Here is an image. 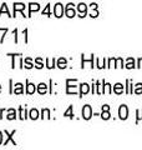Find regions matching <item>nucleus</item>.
<instances>
[{
	"label": "nucleus",
	"mask_w": 142,
	"mask_h": 150,
	"mask_svg": "<svg viewBox=\"0 0 142 150\" xmlns=\"http://www.w3.org/2000/svg\"><path fill=\"white\" fill-rule=\"evenodd\" d=\"M42 15H47L50 16V5H46V8L42 10Z\"/></svg>",
	"instance_id": "nucleus-28"
},
{
	"label": "nucleus",
	"mask_w": 142,
	"mask_h": 150,
	"mask_svg": "<svg viewBox=\"0 0 142 150\" xmlns=\"http://www.w3.org/2000/svg\"><path fill=\"white\" fill-rule=\"evenodd\" d=\"M135 93L136 94H142V84H137L136 88H135Z\"/></svg>",
	"instance_id": "nucleus-27"
},
{
	"label": "nucleus",
	"mask_w": 142,
	"mask_h": 150,
	"mask_svg": "<svg viewBox=\"0 0 142 150\" xmlns=\"http://www.w3.org/2000/svg\"><path fill=\"white\" fill-rule=\"evenodd\" d=\"M72 84V79H67L66 80V93L67 94H74V93H76L77 91V89H76V85H71Z\"/></svg>",
	"instance_id": "nucleus-3"
},
{
	"label": "nucleus",
	"mask_w": 142,
	"mask_h": 150,
	"mask_svg": "<svg viewBox=\"0 0 142 150\" xmlns=\"http://www.w3.org/2000/svg\"><path fill=\"white\" fill-rule=\"evenodd\" d=\"M1 143H3V133L0 131V145H1Z\"/></svg>",
	"instance_id": "nucleus-33"
},
{
	"label": "nucleus",
	"mask_w": 142,
	"mask_h": 150,
	"mask_svg": "<svg viewBox=\"0 0 142 150\" xmlns=\"http://www.w3.org/2000/svg\"><path fill=\"white\" fill-rule=\"evenodd\" d=\"M6 118L9 120H14V119H16V110L15 109H9L8 110V116Z\"/></svg>",
	"instance_id": "nucleus-12"
},
{
	"label": "nucleus",
	"mask_w": 142,
	"mask_h": 150,
	"mask_svg": "<svg viewBox=\"0 0 142 150\" xmlns=\"http://www.w3.org/2000/svg\"><path fill=\"white\" fill-rule=\"evenodd\" d=\"M118 116H120L121 120H126L129 118V108L126 105H121L120 109H118Z\"/></svg>",
	"instance_id": "nucleus-1"
},
{
	"label": "nucleus",
	"mask_w": 142,
	"mask_h": 150,
	"mask_svg": "<svg viewBox=\"0 0 142 150\" xmlns=\"http://www.w3.org/2000/svg\"><path fill=\"white\" fill-rule=\"evenodd\" d=\"M55 64H56V60H55V59H53V62H51V63H49V60L46 59V67L49 68V69L55 68Z\"/></svg>",
	"instance_id": "nucleus-25"
},
{
	"label": "nucleus",
	"mask_w": 142,
	"mask_h": 150,
	"mask_svg": "<svg viewBox=\"0 0 142 150\" xmlns=\"http://www.w3.org/2000/svg\"><path fill=\"white\" fill-rule=\"evenodd\" d=\"M15 133H16L15 130H14V131H11L10 134H9L8 131H5V134L8 135V138H6V140H5V142H4V145H6V144H8L9 142H11V143H13V145H16V143H15V142H14V140H13V135L15 134Z\"/></svg>",
	"instance_id": "nucleus-11"
},
{
	"label": "nucleus",
	"mask_w": 142,
	"mask_h": 150,
	"mask_svg": "<svg viewBox=\"0 0 142 150\" xmlns=\"http://www.w3.org/2000/svg\"><path fill=\"white\" fill-rule=\"evenodd\" d=\"M40 10V5L37 3H30L29 4V15L27 16H31V14L34 11H39Z\"/></svg>",
	"instance_id": "nucleus-7"
},
{
	"label": "nucleus",
	"mask_w": 142,
	"mask_h": 150,
	"mask_svg": "<svg viewBox=\"0 0 142 150\" xmlns=\"http://www.w3.org/2000/svg\"><path fill=\"white\" fill-rule=\"evenodd\" d=\"M102 110H110V106L108 105H102Z\"/></svg>",
	"instance_id": "nucleus-32"
},
{
	"label": "nucleus",
	"mask_w": 142,
	"mask_h": 150,
	"mask_svg": "<svg viewBox=\"0 0 142 150\" xmlns=\"http://www.w3.org/2000/svg\"><path fill=\"white\" fill-rule=\"evenodd\" d=\"M35 67L37 68V69H42V67H44V64H42V60L40 59V58H37L36 60H35Z\"/></svg>",
	"instance_id": "nucleus-24"
},
{
	"label": "nucleus",
	"mask_w": 142,
	"mask_h": 150,
	"mask_svg": "<svg viewBox=\"0 0 142 150\" xmlns=\"http://www.w3.org/2000/svg\"><path fill=\"white\" fill-rule=\"evenodd\" d=\"M36 91V86L34 85V84H31L26 80V93L27 94H34Z\"/></svg>",
	"instance_id": "nucleus-10"
},
{
	"label": "nucleus",
	"mask_w": 142,
	"mask_h": 150,
	"mask_svg": "<svg viewBox=\"0 0 142 150\" xmlns=\"http://www.w3.org/2000/svg\"><path fill=\"white\" fill-rule=\"evenodd\" d=\"M137 68H142V58L138 59V65H137Z\"/></svg>",
	"instance_id": "nucleus-31"
},
{
	"label": "nucleus",
	"mask_w": 142,
	"mask_h": 150,
	"mask_svg": "<svg viewBox=\"0 0 142 150\" xmlns=\"http://www.w3.org/2000/svg\"><path fill=\"white\" fill-rule=\"evenodd\" d=\"M65 13H66V15H67V18H74L75 15H76V10L74 9L72 4H69V5L66 6Z\"/></svg>",
	"instance_id": "nucleus-6"
},
{
	"label": "nucleus",
	"mask_w": 142,
	"mask_h": 150,
	"mask_svg": "<svg viewBox=\"0 0 142 150\" xmlns=\"http://www.w3.org/2000/svg\"><path fill=\"white\" fill-rule=\"evenodd\" d=\"M66 64H67V62H66V59L65 58H60L58 60V67L60 69H65L66 68Z\"/></svg>",
	"instance_id": "nucleus-18"
},
{
	"label": "nucleus",
	"mask_w": 142,
	"mask_h": 150,
	"mask_svg": "<svg viewBox=\"0 0 142 150\" xmlns=\"http://www.w3.org/2000/svg\"><path fill=\"white\" fill-rule=\"evenodd\" d=\"M101 118L103 119V120H108L111 118L110 116V111L108 110H102V112H101Z\"/></svg>",
	"instance_id": "nucleus-21"
},
{
	"label": "nucleus",
	"mask_w": 142,
	"mask_h": 150,
	"mask_svg": "<svg viewBox=\"0 0 142 150\" xmlns=\"http://www.w3.org/2000/svg\"><path fill=\"white\" fill-rule=\"evenodd\" d=\"M19 114H20V116H19V118H20L21 120H24V119L27 118V111H26V109H24L22 106L19 108Z\"/></svg>",
	"instance_id": "nucleus-13"
},
{
	"label": "nucleus",
	"mask_w": 142,
	"mask_h": 150,
	"mask_svg": "<svg viewBox=\"0 0 142 150\" xmlns=\"http://www.w3.org/2000/svg\"><path fill=\"white\" fill-rule=\"evenodd\" d=\"M29 115H30V119L36 120L37 118H39V111H37L36 109H31L30 112H29Z\"/></svg>",
	"instance_id": "nucleus-17"
},
{
	"label": "nucleus",
	"mask_w": 142,
	"mask_h": 150,
	"mask_svg": "<svg viewBox=\"0 0 142 150\" xmlns=\"http://www.w3.org/2000/svg\"><path fill=\"white\" fill-rule=\"evenodd\" d=\"M3 112H4V110L1 109V110H0V119H1V114H3Z\"/></svg>",
	"instance_id": "nucleus-34"
},
{
	"label": "nucleus",
	"mask_w": 142,
	"mask_h": 150,
	"mask_svg": "<svg viewBox=\"0 0 142 150\" xmlns=\"http://www.w3.org/2000/svg\"><path fill=\"white\" fill-rule=\"evenodd\" d=\"M54 15L56 18H61L64 15V6H63V4H60L58 3L55 5V9H54Z\"/></svg>",
	"instance_id": "nucleus-4"
},
{
	"label": "nucleus",
	"mask_w": 142,
	"mask_h": 150,
	"mask_svg": "<svg viewBox=\"0 0 142 150\" xmlns=\"http://www.w3.org/2000/svg\"><path fill=\"white\" fill-rule=\"evenodd\" d=\"M116 62H117V64H118V67H120V68H124V62H122V59H117Z\"/></svg>",
	"instance_id": "nucleus-29"
},
{
	"label": "nucleus",
	"mask_w": 142,
	"mask_h": 150,
	"mask_svg": "<svg viewBox=\"0 0 142 150\" xmlns=\"http://www.w3.org/2000/svg\"><path fill=\"white\" fill-rule=\"evenodd\" d=\"M0 91H1V85H0Z\"/></svg>",
	"instance_id": "nucleus-35"
},
{
	"label": "nucleus",
	"mask_w": 142,
	"mask_h": 150,
	"mask_svg": "<svg viewBox=\"0 0 142 150\" xmlns=\"http://www.w3.org/2000/svg\"><path fill=\"white\" fill-rule=\"evenodd\" d=\"M25 8H26L25 4H22V3H15V4H14V14H15L14 16H16V11H21L22 13V10ZM22 16H26V15L22 13Z\"/></svg>",
	"instance_id": "nucleus-5"
},
{
	"label": "nucleus",
	"mask_w": 142,
	"mask_h": 150,
	"mask_svg": "<svg viewBox=\"0 0 142 150\" xmlns=\"http://www.w3.org/2000/svg\"><path fill=\"white\" fill-rule=\"evenodd\" d=\"M77 11L81 14L80 16H85V14L87 13V6H86V4H84V3H81V4H79V6H77Z\"/></svg>",
	"instance_id": "nucleus-9"
},
{
	"label": "nucleus",
	"mask_w": 142,
	"mask_h": 150,
	"mask_svg": "<svg viewBox=\"0 0 142 150\" xmlns=\"http://www.w3.org/2000/svg\"><path fill=\"white\" fill-rule=\"evenodd\" d=\"M90 91V85L86 83H82L81 85H80V96H84L85 94H87Z\"/></svg>",
	"instance_id": "nucleus-8"
},
{
	"label": "nucleus",
	"mask_w": 142,
	"mask_h": 150,
	"mask_svg": "<svg viewBox=\"0 0 142 150\" xmlns=\"http://www.w3.org/2000/svg\"><path fill=\"white\" fill-rule=\"evenodd\" d=\"M113 91H115L116 94H122V91H124V85L120 83H117L115 86H113Z\"/></svg>",
	"instance_id": "nucleus-15"
},
{
	"label": "nucleus",
	"mask_w": 142,
	"mask_h": 150,
	"mask_svg": "<svg viewBox=\"0 0 142 150\" xmlns=\"http://www.w3.org/2000/svg\"><path fill=\"white\" fill-rule=\"evenodd\" d=\"M137 114H138V116H137L136 121H138L140 119H142V110H137Z\"/></svg>",
	"instance_id": "nucleus-30"
},
{
	"label": "nucleus",
	"mask_w": 142,
	"mask_h": 150,
	"mask_svg": "<svg viewBox=\"0 0 142 150\" xmlns=\"http://www.w3.org/2000/svg\"><path fill=\"white\" fill-rule=\"evenodd\" d=\"M91 116H92V109H91V106L86 104L82 108V118L85 120H90Z\"/></svg>",
	"instance_id": "nucleus-2"
},
{
	"label": "nucleus",
	"mask_w": 142,
	"mask_h": 150,
	"mask_svg": "<svg viewBox=\"0 0 142 150\" xmlns=\"http://www.w3.org/2000/svg\"><path fill=\"white\" fill-rule=\"evenodd\" d=\"M13 93L14 94H22L24 93V90H22V84H20V83L15 84V89L13 90Z\"/></svg>",
	"instance_id": "nucleus-16"
},
{
	"label": "nucleus",
	"mask_w": 142,
	"mask_h": 150,
	"mask_svg": "<svg viewBox=\"0 0 142 150\" xmlns=\"http://www.w3.org/2000/svg\"><path fill=\"white\" fill-rule=\"evenodd\" d=\"M3 13H6V15L11 16V15H10V13H9V10H8V6H6V4H3V5H1V10H0V15H1Z\"/></svg>",
	"instance_id": "nucleus-23"
},
{
	"label": "nucleus",
	"mask_w": 142,
	"mask_h": 150,
	"mask_svg": "<svg viewBox=\"0 0 142 150\" xmlns=\"http://www.w3.org/2000/svg\"><path fill=\"white\" fill-rule=\"evenodd\" d=\"M46 91H47V86H46V84H45V83L39 84V86H37V93H39V94H45Z\"/></svg>",
	"instance_id": "nucleus-14"
},
{
	"label": "nucleus",
	"mask_w": 142,
	"mask_h": 150,
	"mask_svg": "<svg viewBox=\"0 0 142 150\" xmlns=\"http://www.w3.org/2000/svg\"><path fill=\"white\" fill-rule=\"evenodd\" d=\"M64 116H65V118L67 116V118H70V119H72V118H74V114H72V105H70V106H69V109L65 111Z\"/></svg>",
	"instance_id": "nucleus-19"
},
{
	"label": "nucleus",
	"mask_w": 142,
	"mask_h": 150,
	"mask_svg": "<svg viewBox=\"0 0 142 150\" xmlns=\"http://www.w3.org/2000/svg\"><path fill=\"white\" fill-rule=\"evenodd\" d=\"M24 63H25V65H24V67H25L26 69H31L32 67H34V65H32V63H31V59H30V58H26L25 60H24Z\"/></svg>",
	"instance_id": "nucleus-22"
},
{
	"label": "nucleus",
	"mask_w": 142,
	"mask_h": 150,
	"mask_svg": "<svg viewBox=\"0 0 142 150\" xmlns=\"http://www.w3.org/2000/svg\"><path fill=\"white\" fill-rule=\"evenodd\" d=\"M45 115H46L47 119H50V110L49 109H42V116L41 118H45Z\"/></svg>",
	"instance_id": "nucleus-26"
},
{
	"label": "nucleus",
	"mask_w": 142,
	"mask_h": 150,
	"mask_svg": "<svg viewBox=\"0 0 142 150\" xmlns=\"http://www.w3.org/2000/svg\"><path fill=\"white\" fill-rule=\"evenodd\" d=\"M126 68H127V69H134V68H135V60L132 59V58H129V59H127Z\"/></svg>",
	"instance_id": "nucleus-20"
}]
</instances>
